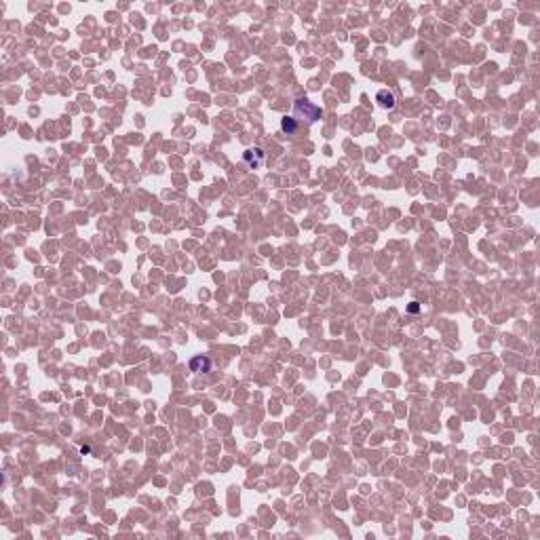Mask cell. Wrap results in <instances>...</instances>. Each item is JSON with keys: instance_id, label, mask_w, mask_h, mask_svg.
<instances>
[{"instance_id": "1", "label": "cell", "mask_w": 540, "mask_h": 540, "mask_svg": "<svg viewBox=\"0 0 540 540\" xmlns=\"http://www.w3.org/2000/svg\"><path fill=\"white\" fill-rule=\"evenodd\" d=\"M296 114H304L308 121L312 123V121H319L323 112H321V108L312 106V103L308 102V100H298V102H296Z\"/></svg>"}, {"instance_id": "2", "label": "cell", "mask_w": 540, "mask_h": 540, "mask_svg": "<svg viewBox=\"0 0 540 540\" xmlns=\"http://www.w3.org/2000/svg\"><path fill=\"white\" fill-rule=\"evenodd\" d=\"M245 163H247L249 167H254V169H257L259 165H262V160H264V152L259 150V148H254V150H247L245 152Z\"/></svg>"}, {"instance_id": "3", "label": "cell", "mask_w": 540, "mask_h": 540, "mask_svg": "<svg viewBox=\"0 0 540 540\" xmlns=\"http://www.w3.org/2000/svg\"><path fill=\"white\" fill-rule=\"evenodd\" d=\"M190 369L196 371V374H207V371L211 369V359H207V357H194L190 361Z\"/></svg>"}, {"instance_id": "4", "label": "cell", "mask_w": 540, "mask_h": 540, "mask_svg": "<svg viewBox=\"0 0 540 540\" xmlns=\"http://www.w3.org/2000/svg\"><path fill=\"white\" fill-rule=\"evenodd\" d=\"M376 100L380 102V106H382V108H392V106H395V95L388 93V91H380Z\"/></svg>"}, {"instance_id": "5", "label": "cell", "mask_w": 540, "mask_h": 540, "mask_svg": "<svg viewBox=\"0 0 540 540\" xmlns=\"http://www.w3.org/2000/svg\"><path fill=\"white\" fill-rule=\"evenodd\" d=\"M281 127H283V131H287V133H296V121H293V118H283V123H281Z\"/></svg>"}]
</instances>
